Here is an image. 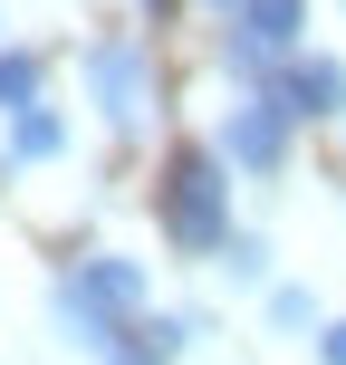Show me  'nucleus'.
Here are the masks:
<instances>
[{
  "label": "nucleus",
  "instance_id": "423d86ee",
  "mask_svg": "<svg viewBox=\"0 0 346 365\" xmlns=\"http://www.w3.org/2000/svg\"><path fill=\"white\" fill-rule=\"evenodd\" d=\"M270 96L289 106V125H337V115H346V58H317V48H298L289 68L270 77Z\"/></svg>",
  "mask_w": 346,
  "mask_h": 365
},
{
  "label": "nucleus",
  "instance_id": "0eeeda50",
  "mask_svg": "<svg viewBox=\"0 0 346 365\" xmlns=\"http://www.w3.org/2000/svg\"><path fill=\"white\" fill-rule=\"evenodd\" d=\"M58 154H68V115L49 106V96H39V106H19L10 115V135H0V164H58Z\"/></svg>",
  "mask_w": 346,
  "mask_h": 365
},
{
  "label": "nucleus",
  "instance_id": "9b49d317",
  "mask_svg": "<svg viewBox=\"0 0 346 365\" xmlns=\"http://www.w3.org/2000/svg\"><path fill=\"white\" fill-rule=\"evenodd\" d=\"M270 327L308 336V327H317V298H308V289H270Z\"/></svg>",
  "mask_w": 346,
  "mask_h": 365
},
{
  "label": "nucleus",
  "instance_id": "7ed1b4c3",
  "mask_svg": "<svg viewBox=\"0 0 346 365\" xmlns=\"http://www.w3.org/2000/svg\"><path fill=\"white\" fill-rule=\"evenodd\" d=\"M298 38H308V0H240L231 29H221V68H231V87H270V77L298 58Z\"/></svg>",
  "mask_w": 346,
  "mask_h": 365
},
{
  "label": "nucleus",
  "instance_id": "f257e3e1",
  "mask_svg": "<svg viewBox=\"0 0 346 365\" xmlns=\"http://www.w3.org/2000/svg\"><path fill=\"white\" fill-rule=\"evenodd\" d=\"M58 336H68L77 356H126L135 317H145V259L126 250H87L68 279H58Z\"/></svg>",
  "mask_w": 346,
  "mask_h": 365
},
{
  "label": "nucleus",
  "instance_id": "ddd939ff",
  "mask_svg": "<svg viewBox=\"0 0 346 365\" xmlns=\"http://www.w3.org/2000/svg\"><path fill=\"white\" fill-rule=\"evenodd\" d=\"M202 10H221V19H231V10H240V0H202Z\"/></svg>",
  "mask_w": 346,
  "mask_h": 365
},
{
  "label": "nucleus",
  "instance_id": "9d476101",
  "mask_svg": "<svg viewBox=\"0 0 346 365\" xmlns=\"http://www.w3.org/2000/svg\"><path fill=\"white\" fill-rule=\"evenodd\" d=\"M221 279H231V289H260V279H270V231H231L221 240Z\"/></svg>",
  "mask_w": 346,
  "mask_h": 365
},
{
  "label": "nucleus",
  "instance_id": "f03ea898",
  "mask_svg": "<svg viewBox=\"0 0 346 365\" xmlns=\"http://www.w3.org/2000/svg\"><path fill=\"white\" fill-rule=\"evenodd\" d=\"M154 221H164L173 259H212L231 240V164L212 145H173L154 173Z\"/></svg>",
  "mask_w": 346,
  "mask_h": 365
},
{
  "label": "nucleus",
  "instance_id": "4468645a",
  "mask_svg": "<svg viewBox=\"0 0 346 365\" xmlns=\"http://www.w3.org/2000/svg\"><path fill=\"white\" fill-rule=\"evenodd\" d=\"M145 10H154V19H164V10H183V0H145Z\"/></svg>",
  "mask_w": 346,
  "mask_h": 365
},
{
  "label": "nucleus",
  "instance_id": "2eb2a0df",
  "mask_svg": "<svg viewBox=\"0 0 346 365\" xmlns=\"http://www.w3.org/2000/svg\"><path fill=\"white\" fill-rule=\"evenodd\" d=\"M116 365H145V356H116Z\"/></svg>",
  "mask_w": 346,
  "mask_h": 365
},
{
  "label": "nucleus",
  "instance_id": "f8f14e48",
  "mask_svg": "<svg viewBox=\"0 0 346 365\" xmlns=\"http://www.w3.org/2000/svg\"><path fill=\"white\" fill-rule=\"evenodd\" d=\"M317 365H346V317H327V327H317Z\"/></svg>",
  "mask_w": 346,
  "mask_h": 365
},
{
  "label": "nucleus",
  "instance_id": "6e6552de",
  "mask_svg": "<svg viewBox=\"0 0 346 365\" xmlns=\"http://www.w3.org/2000/svg\"><path fill=\"white\" fill-rule=\"evenodd\" d=\"M202 336H212V317H202V308H173V317H135V336H126V356H145V365H173V356H193L202 346Z\"/></svg>",
  "mask_w": 346,
  "mask_h": 365
},
{
  "label": "nucleus",
  "instance_id": "dca6fc26",
  "mask_svg": "<svg viewBox=\"0 0 346 365\" xmlns=\"http://www.w3.org/2000/svg\"><path fill=\"white\" fill-rule=\"evenodd\" d=\"M0 182H10V164H0Z\"/></svg>",
  "mask_w": 346,
  "mask_h": 365
},
{
  "label": "nucleus",
  "instance_id": "20e7f679",
  "mask_svg": "<svg viewBox=\"0 0 346 365\" xmlns=\"http://www.w3.org/2000/svg\"><path fill=\"white\" fill-rule=\"evenodd\" d=\"M289 145H298V125H289V106H279L270 87H240L231 106H221V125H212V154L231 173H250V182L289 173Z\"/></svg>",
  "mask_w": 346,
  "mask_h": 365
},
{
  "label": "nucleus",
  "instance_id": "1a4fd4ad",
  "mask_svg": "<svg viewBox=\"0 0 346 365\" xmlns=\"http://www.w3.org/2000/svg\"><path fill=\"white\" fill-rule=\"evenodd\" d=\"M39 96H49V58L39 48H0V115L39 106Z\"/></svg>",
  "mask_w": 346,
  "mask_h": 365
},
{
  "label": "nucleus",
  "instance_id": "39448f33",
  "mask_svg": "<svg viewBox=\"0 0 346 365\" xmlns=\"http://www.w3.org/2000/svg\"><path fill=\"white\" fill-rule=\"evenodd\" d=\"M87 106L106 115L116 135H135L154 115V58H145L135 29H96L87 38Z\"/></svg>",
  "mask_w": 346,
  "mask_h": 365
}]
</instances>
